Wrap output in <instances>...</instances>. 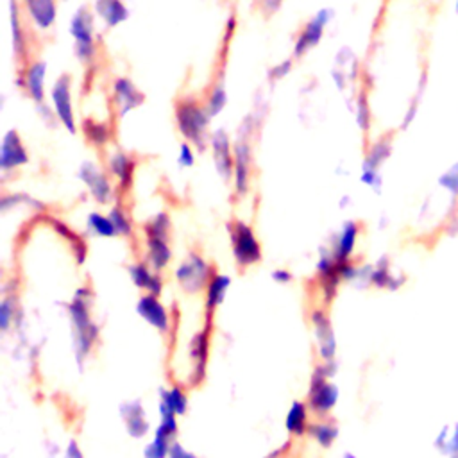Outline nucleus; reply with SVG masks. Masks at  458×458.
<instances>
[{
	"label": "nucleus",
	"instance_id": "2eb2a0df",
	"mask_svg": "<svg viewBox=\"0 0 458 458\" xmlns=\"http://www.w3.org/2000/svg\"><path fill=\"white\" fill-rule=\"evenodd\" d=\"M209 147H211L213 165H215L216 174L224 181H229L233 177V170H234V148L231 147L227 131L218 127L209 138Z\"/></svg>",
	"mask_w": 458,
	"mask_h": 458
},
{
	"label": "nucleus",
	"instance_id": "bb28decb",
	"mask_svg": "<svg viewBox=\"0 0 458 458\" xmlns=\"http://www.w3.org/2000/svg\"><path fill=\"white\" fill-rule=\"evenodd\" d=\"M188 410V395L179 385H172L168 388L159 390V415H175L181 417Z\"/></svg>",
	"mask_w": 458,
	"mask_h": 458
},
{
	"label": "nucleus",
	"instance_id": "0eeeda50",
	"mask_svg": "<svg viewBox=\"0 0 458 458\" xmlns=\"http://www.w3.org/2000/svg\"><path fill=\"white\" fill-rule=\"evenodd\" d=\"M213 274L215 272L211 263L195 250H190L188 256L174 270L175 281L186 293H199L200 290H206Z\"/></svg>",
	"mask_w": 458,
	"mask_h": 458
},
{
	"label": "nucleus",
	"instance_id": "f257e3e1",
	"mask_svg": "<svg viewBox=\"0 0 458 458\" xmlns=\"http://www.w3.org/2000/svg\"><path fill=\"white\" fill-rule=\"evenodd\" d=\"M91 304L93 293L88 286L75 290L73 299L68 302V317L72 326V345L75 361L82 367L88 360L97 338H98V326L91 318Z\"/></svg>",
	"mask_w": 458,
	"mask_h": 458
},
{
	"label": "nucleus",
	"instance_id": "8fccbe9b",
	"mask_svg": "<svg viewBox=\"0 0 458 458\" xmlns=\"http://www.w3.org/2000/svg\"><path fill=\"white\" fill-rule=\"evenodd\" d=\"M186 454H188V451L179 442H174L170 447L168 458H186Z\"/></svg>",
	"mask_w": 458,
	"mask_h": 458
},
{
	"label": "nucleus",
	"instance_id": "c9c22d12",
	"mask_svg": "<svg viewBox=\"0 0 458 458\" xmlns=\"http://www.w3.org/2000/svg\"><path fill=\"white\" fill-rule=\"evenodd\" d=\"M225 104H227V91H225L224 81H215L204 102L209 118H216L224 111Z\"/></svg>",
	"mask_w": 458,
	"mask_h": 458
},
{
	"label": "nucleus",
	"instance_id": "9d476101",
	"mask_svg": "<svg viewBox=\"0 0 458 458\" xmlns=\"http://www.w3.org/2000/svg\"><path fill=\"white\" fill-rule=\"evenodd\" d=\"M77 177L98 204H107L113 200L116 193V186H113L109 175L97 163L93 161L81 163L77 170Z\"/></svg>",
	"mask_w": 458,
	"mask_h": 458
},
{
	"label": "nucleus",
	"instance_id": "cd10ccee",
	"mask_svg": "<svg viewBox=\"0 0 458 458\" xmlns=\"http://www.w3.org/2000/svg\"><path fill=\"white\" fill-rule=\"evenodd\" d=\"M93 11L107 29L118 27L129 20V9L122 0H95Z\"/></svg>",
	"mask_w": 458,
	"mask_h": 458
},
{
	"label": "nucleus",
	"instance_id": "6e6552de",
	"mask_svg": "<svg viewBox=\"0 0 458 458\" xmlns=\"http://www.w3.org/2000/svg\"><path fill=\"white\" fill-rule=\"evenodd\" d=\"M50 104L54 116L63 123V127L70 132H77L73 106H72V77L68 73H61L50 89Z\"/></svg>",
	"mask_w": 458,
	"mask_h": 458
},
{
	"label": "nucleus",
	"instance_id": "2f4dec72",
	"mask_svg": "<svg viewBox=\"0 0 458 458\" xmlns=\"http://www.w3.org/2000/svg\"><path fill=\"white\" fill-rule=\"evenodd\" d=\"M428 88V72H420L419 75V81H417V88H415V93L413 97L410 98L406 109H404V114L401 118V123H399V129L401 131H408L411 127V123L417 120V114H419V109H420V104H422V97H424V91Z\"/></svg>",
	"mask_w": 458,
	"mask_h": 458
},
{
	"label": "nucleus",
	"instance_id": "37998d69",
	"mask_svg": "<svg viewBox=\"0 0 458 458\" xmlns=\"http://www.w3.org/2000/svg\"><path fill=\"white\" fill-rule=\"evenodd\" d=\"M360 182L372 190L374 193H381L383 190V175L381 170H361L360 172Z\"/></svg>",
	"mask_w": 458,
	"mask_h": 458
},
{
	"label": "nucleus",
	"instance_id": "e433bc0d",
	"mask_svg": "<svg viewBox=\"0 0 458 458\" xmlns=\"http://www.w3.org/2000/svg\"><path fill=\"white\" fill-rule=\"evenodd\" d=\"M86 225H88V231L95 236H100V238H114L118 236L116 234V229L109 218V215H104V213H98V211H91L86 218Z\"/></svg>",
	"mask_w": 458,
	"mask_h": 458
},
{
	"label": "nucleus",
	"instance_id": "09e8293b",
	"mask_svg": "<svg viewBox=\"0 0 458 458\" xmlns=\"http://www.w3.org/2000/svg\"><path fill=\"white\" fill-rule=\"evenodd\" d=\"M283 0H259V7L265 14H274L281 7Z\"/></svg>",
	"mask_w": 458,
	"mask_h": 458
},
{
	"label": "nucleus",
	"instance_id": "6ab92c4d",
	"mask_svg": "<svg viewBox=\"0 0 458 458\" xmlns=\"http://www.w3.org/2000/svg\"><path fill=\"white\" fill-rule=\"evenodd\" d=\"M113 102L118 109V116H125L145 102V95L138 89V86L129 77H116L113 81Z\"/></svg>",
	"mask_w": 458,
	"mask_h": 458
},
{
	"label": "nucleus",
	"instance_id": "7c9ffc66",
	"mask_svg": "<svg viewBox=\"0 0 458 458\" xmlns=\"http://www.w3.org/2000/svg\"><path fill=\"white\" fill-rule=\"evenodd\" d=\"M231 286V277L220 272H215L206 286V311L211 315L224 301Z\"/></svg>",
	"mask_w": 458,
	"mask_h": 458
},
{
	"label": "nucleus",
	"instance_id": "b1692460",
	"mask_svg": "<svg viewBox=\"0 0 458 458\" xmlns=\"http://www.w3.org/2000/svg\"><path fill=\"white\" fill-rule=\"evenodd\" d=\"M358 236H360V224L354 220H345L333 242V247H331L336 261L352 259Z\"/></svg>",
	"mask_w": 458,
	"mask_h": 458
},
{
	"label": "nucleus",
	"instance_id": "603ef678",
	"mask_svg": "<svg viewBox=\"0 0 458 458\" xmlns=\"http://www.w3.org/2000/svg\"><path fill=\"white\" fill-rule=\"evenodd\" d=\"M186 458H199V456H197V454H193V453H190V451H188V454H186Z\"/></svg>",
	"mask_w": 458,
	"mask_h": 458
},
{
	"label": "nucleus",
	"instance_id": "c756f323",
	"mask_svg": "<svg viewBox=\"0 0 458 458\" xmlns=\"http://www.w3.org/2000/svg\"><path fill=\"white\" fill-rule=\"evenodd\" d=\"M9 18H11V36H13V52L18 61H21L27 54V32L23 29V21L20 16L18 0H9Z\"/></svg>",
	"mask_w": 458,
	"mask_h": 458
},
{
	"label": "nucleus",
	"instance_id": "aec40b11",
	"mask_svg": "<svg viewBox=\"0 0 458 458\" xmlns=\"http://www.w3.org/2000/svg\"><path fill=\"white\" fill-rule=\"evenodd\" d=\"M367 284H372L379 290H397L404 284L406 277L392 270L390 259L381 256L374 265H367Z\"/></svg>",
	"mask_w": 458,
	"mask_h": 458
},
{
	"label": "nucleus",
	"instance_id": "f3484780",
	"mask_svg": "<svg viewBox=\"0 0 458 458\" xmlns=\"http://www.w3.org/2000/svg\"><path fill=\"white\" fill-rule=\"evenodd\" d=\"M107 172L116 181V190L127 193L132 186L136 172V157L123 150H114L107 157Z\"/></svg>",
	"mask_w": 458,
	"mask_h": 458
},
{
	"label": "nucleus",
	"instance_id": "412c9836",
	"mask_svg": "<svg viewBox=\"0 0 458 458\" xmlns=\"http://www.w3.org/2000/svg\"><path fill=\"white\" fill-rule=\"evenodd\" d=\"M120 417L123 420V426H125V431L131 438H143L148 429H150V424L147 420V415H145V408L140 401H123L120 404Z\"/></svg>",
	"mask_w": 458,
	"mask_h": 458
},
{
	"label": "nucleus",
	"instance_id": "473e14b6",
	"mask_svg": "<svg viewBox=\"0 0 458 458\" xmlns=\"http://www.w3.org/2000/svg\"><path fill=\"white\" fill-rule=\"evenodd\" d=\"M338 426L333 420H327L324 417H320L318 420L311 422L308 428V435L322 447V449H329L335 440L338 438Z\"/></svg>",
	"mask_w": 458,
	"mask_h": 458
},
{
	"label": "nucleus",
	"instance_id": "3c124183",
	"mask_svg": "<svg viewBox=\"0 0 458 458\" xmlns=\"http://www.w3.org/2000/svg\"><path fill=\"white\" fill-rule=\"evenodd\" d=\"M342 458H358V456H356V454H352V453H349V451H347V453H344V456H342Z\"/></svg>",
	"mask_w": 458,
	"mask_h": 458
},
{
	"label": "nucleus",
	"instance_id": "4468645a",
	"mask_svg": "<svg viewBox=\"0 0 458 458\" xmlns=\"http://www.w3.org/2000/svg\"><path fill=\"white\" fill-rule=\"evenodd\" d=\"M136 313L143 318L148 326L157 329L159 333L166 335L172 327V317L166 306L159 301V295L143 293L136 302Z\"/></svg>",
	"mask_w": 458,
	"mask_h": 458
},
{
	"label": "nucleus",
	"instance_id": "4be33fe9",
	"mask_svg": "<svg viewBox=\"0 0 458 458\" xmlns=\"http://www.w3.org/2000/svg\"><path fill=\"white\" fill-rule=\"evenodd\" d=\"M129 277L132 281V284L140 290H143L145 293H152V295H161L163 292V279L159 276V272H156L147 261H136L131 263L127 267Z\"/></svg>",
	"mask_w": 458,
	"mask_h": 458
},
{
	"label": "nucleus",
	"instance_id": "1a4fd4ad",
	"mask_svg": "<svg viewBox=\"0 0 458 458\" xmlns=\"http://www.w3.org/2000/svg\"><path fill=\"white\" fill-rule=\"evenodd\" d=\"M333 16H335L333 9L322 7L306 21V25L299 30L295 43H293V57L295 59L306 55L311 48H315L320 43V39L324 36V29L333 20Z\"/></svg>",
	"mask_w": 458,
	"mask_h": 458
},
{
	"label": "nucleus",
	"instance_id": "a211bd4d",
	"mask_svg": "<svg viewBox=\"0 0 458 458\" xmlns=\"http://www.w3.org/2000/svg\"><path fill=\"white\" fill-rule=\"evenodd\" d=\"M20 77L16 84L20 88H25L27 95L34 100L36 106L45 104V79H47V63L45 61H34L25 66L23 72H18Z\"/></svg>",
	"mask_w": 458,
	"mask_h": 458
},
{
	"label": "nucleus",
	"instance_id": "39448f33",
	"mask_svg": "<svg viewBox=\"0 0 458 458\" xmlns=\"http://www.w3.org/2000/svg\"><path fill=\"white\" fill-rule=\"evenodd\" d=\"M70 36L73 38V50L86 68H89L97 59V36H95V23L93 13L82 5L75 11L70 20Z\"/></svg>",
	"mask_w": 458,
	"mask_h": 458
},
{
	"label": "nucleus",
	"instance_id": "a18cd8bd",
	"mask_svg": "<svg viewBox=\"0 0 458 458\" xmlns=\"http://www.w3.org/2000/svg\"><path fill=\"white\" fill-rule=\"evenodd\" d=\"M292 64H293L292 59H283V61L276 63V64L268 70V79H270V81H279V79L286 77V75L290 73V70H292Z\"/></svg>",
	"mask_w": 458,
	"mask_h": 458
},
{
	"label": "nucleus",
	"instance_id": "f704fd0d",
	"mask_svg": "<svg viewBox=\"0 0 458 458\" xmlns=\"http://www.w3.org/2000/svg\"><path fill=\"white\" fill-rule=\"evenodd\" d=\"M435 447L444 454V456H453L458 454V422L444 426L437 438H435Z\"/></svg>",
	"mask_w": 458,
	"mask_h": 458
},
{
	"label": "nucleus",
	"instance_id": "393cba45",
	"mask_svg": "<svg viewBox=\"0 0 458 458\" xmlns=\"http://www.w3.org/2000/svg\"><path fill=\"white\" fill-rule=\"evenodd\" d=\"M27 16L36 29L47 30L54 25L57 16V0H21Z\"/></svg>",
	"mask_w": 458,
	"mask_h": 458
},
{
	"label": "nucleus",
	"instance_id": "7ed1b4c3",
	"mask_svg": "<svg viewBox=\"0 0 458 458\" xmlns=\"http://www.w3.org/2000/svg\"><path fill=\"white\" fill-rule=\"evenodd\" d=\"M170 216L161 211L156 213L148 222L143 225L145 234V261L156 270L161 272L168 267L172 259V249H170Z\"/></svg>",
	"mask_w": 458,
	"mask_h": 458
},
{
	"label": "nucleus",
	"instance_id": "f8f14e48",
	"mask_svg": "<svg viewBox=\"0 0 458 458\" xmlns=\"http://www.w3.org/2000/svg\"><path fill=\"white\" fill-rule=\"evenodd\" d=\"M315 274L324 302H331L338 290V284L342 283V277L338 274V261L331 249H320V256L315 265Z\"/></svg>",
	"mask_w": 458,
	"mask_h": 458
},
{
	"label": "nucleus",
	"instance_id": "58836bf2",
	"mask_svg": "<svg viewBox=\"0 0 458 458\" xmlns=\"http://www.w3.org/2000/svg\"><path fill=\"white\" fill-rule=\"evenodd\" d=\"M437 186L442 190L447 197L458 200V159L451 163L438 177H437Z\"/></svg>",
	"mask_w": 458,
	"mask_h": 458
},
{
	"label": "nucleus",
	"instance_id": "c03bdc74",
	"mask_svg": "<svg viewBox=\"0 0 458 458\" xmlns=\"http://www.w3.org/2000/svg\"><path fill=\"white\" fill-rule=\"evenodd\" d=\"M177 165L181 168H191L195 165V150L190 141H182L177 150Z\"/></svg>",
	"mask_w": 458,
	"mask_h": 458
},
{
	"label": "nucleus",
	"instance_id": "5fc2aeb1",
	"mask_svg": "<svg viewBox=\"0 0 458 458\" xmlns=\"http://www.w3.org/2000/svg\"><path fill=\"white\" fill-rule=\"evenodd\" d=\"M447 458H458V454H453V456H447Z\"/></svg>",
	"mask_w": 458,
	"mask_h": 458
},
{
	"label": "nucleus",
	"instance_id": "ddd939ff",
	"mask_svg": "<svg viewBox=\"0 0 458 458\" xmlns=\"http://www.w3.org/2000/svg\"><path fill=\"white\" fill-rule=\"evenodd\" d=\"M250 166H252V150L249 143V129L243 136L238 138L234 143V170H233V181H234V193L236 197H243L249 191L250 182Z\"/></svg>",
	"mask_w": 458,
	"mask_h": 458
},
{
	"label": "nucleus",
	"instance_id": "a878e982",
	"mask_svg": "<svg viewBox=\"0 0 458 458\" xmlns=\"http://www.w3.org/2000/svg\"><path fill=\"white\" fill-rule=\"evenodd\" d=\"M392 150H394L392 134L379 136L367 148L363 161H361V170H381V166L390 159Z\"/></svg>",
	"mask_w": 458,
	"mask_h": 458
},
{
	"label": "nucleus",
	"instance_id": "9b49d317",
	"mask_svg": "<svg viewBox=\"0 0 458 458\" xmlns=\"http://www.w3.org/2000/svg\"><path fill=\"white\" fill-rule=\"evenodd\" d=\"M313 326V336L317 342V352L322 361H335L336 356V336L327 313L322 308H313L310 313Z\"/></svg>",
	"mask_w": 458,
	"mask_h": 458
},
{
	"label": "nucleus",
	"instance_id": "49530a36",
	"mask_svg": "<svg viewBox=\"0 0 458 458\" xmlns=\"http://www.w3.org/2000/svg\"><path fill=\"white\" fill-rule=\"evenodd\" d=\"M270 277L276 284H290L293 281V274L288 268H276L272 270Z\"/></svg>",
	"mask_w": 458,
	"mask_h": 458
},
{
	"label": "nucleus",
	"instance_id": "5701e85b",
	"mask_svg": "<svg viewBox=\"0 0 458 458\" xmlns=\"http://www.w3.org/2000/svg\"><path fill=\"white\" fill-rule=\"evenodd\" d=\"M208 351H209V329L199 331L190 342V360L193 363L191 369V385H197L204 379L206 365H208Z\"/></svg>",
	"mask_w": 458,
	"mask_h": 458
},
{
	"label": "nucleus",
	"instance_id": "423d86ee",
	"mask_svg": "<svg viewBox=\"0 0 458 458\" xmlns=\"http://www.w3.org/2000/svg\"><path fill=\"white\" fill-rule=\"evenodd\" d=\"M227 233L231 238L233 258L240 268H249L261 261V243L249 224L243 220H233L227 225Z\"/></svg>",
	"mask_w": 458,
	"mask_h": 458
},
{
	"label": "nucleus",
	"instance_id": "f03ea898",
	"mask_svg": "<svg viewBox=\"0 0 458 458\" xmlns=\"http://www.w3.org/2000/svg\"><path fill=\"white\" fill-rule=\"evenodd\" d=\"M174 113L177 131L184 141H190L202 150L206 147L208 127L211 122L206 106L200 104L195 97H182L175 100Z\"/></svg>",
	"mask_w": 458,
	"mask_h": 458
},
{
	"label": "nucleus",
	"instance_id": "864d4df0",
	"mask_svg": "<svg viewBox=\"0 0 458 458\" xmlns=\"http://www.w3.org/2000/svg\"><path fill=\"white\" fill-rule=\"evenodd\" d=\"M454 13H456V16H458V0H454Z\"/></svg>",
	"mask_w": 458,
	"mask_h": 458
},
{
	"label": "nucleus",
	"instance_id": "c85d7f7f",
	"mask_svg": "<svg viewBox=\"0 0 458 458\" xmlns=\"http://www.w3.org/2000/svg\"><path fill=\"white\" fill-rule=\"evenodd\" d=\"M310 406L304 401H293L284 417V428L292 437H302L310 428Z\"/></svg>",
	"mask_w": 458,
	"mask_h": 458
},
{
	"label": "nucleus",
	"instance_id": "72a5a7b5",
	"mask_svg": "<svg viewBox=\"0 0 458 458\" xmlns=\"http://www.w3.org/2000/svg\"><path fill=\"white\" fill-rule=\"evenodd\" d=\"M82 132H84V138L89 141V145H93L97 148L106 147L111 140L109 125L104 122L93 120V118H86L82 122Z\"/></svg>",
	"mask_w": 458,
	"mask_h": 458
},
{
	"label": "nucleus",
	"instance_id": "20e7f679",
	"mask_svg": "<svg viewBox=\"0 0 458 458\" xmlns=\"http://www.w3.org/2000/svg\"><path fill=\"white\" fill-rule=\"evenodd\" d=\"M336 367L335 361H322L313 369L308 390V406L318 417H327L338 403V386L331 379Z\"/></svg>",
	"mask_w": 458,
	"mask_h": 458
},
{
	"label": "nucleus",
	"instance_id": "ea45409f",
	"mask_svg": "<svg viewBox=\"0 0 458 458\" xmlns=\"http://www.w3.org/2000/svg\"><path fill=\"white\" fill-rule=\"evenodd\" d=\"M174 442L175 440L154 431L152 440L143 449V458H168V453Z\"/></svg>",
	"mask_w": 458,
	"mask_h": 458
},
{
	"label": "nucleus",
	"instance_id": "a19ab883",
	"mask_svg": "<svg viewBox=\"0 0 458 458\" xmlns=\"http://www.w3.org/2000/svg\"><path fill=\"white\" fill-rule=\"evenodd\" d=\"M107 215H109V218H111L118 236H125L127 238V236L132 234V222H131V218H129V215H127V211H125V208L122 204L116 202L114 206H111Z\"/></svg>",
	"mask_w": 458,
	"mask_h": 458
},
{
	"label": "nucleus",
	"instance_id": "79ce46f5",
	"mask_svg": "<svg viewBox=\"0 0 458 458\" xmlns=\"http://www.w3.org/2000/svg\"><path fill=\"white\" fill-rule=\"evenodd\" d=\"M16 317V297L14 295H4L0 302V327L2 331H7L9 326L14 322Z\"/></svg>",
	"mask_w": 458,
	"mask_h": 458
},
{
	"label": "nucleus",
	"instance_id": "4c0bfd02",
	"mask_svg": "<svg viewBox=\"0 0 458 458\" xmlns=\"http://www.w3.org/2000/svg\"><path fill=\"white\" fill-rule=\"evenodd\" d=\"M354 120L356 125L361 132H369L370 123H372V111H370V104H369V95L365 89H360L356 93L354 98Z\"/></svg>",
	"mask_w": 458,
	"mask_h": 458
},
{
	"label": "nucleus",
	"instance_id": "dca6fc26",
	"mask_svg": "<svg viewBox=\"0 0 458 458\" xmlns=\"http://www.w3.org/2000/svg\"><path fill=\"white\" fill-rule=\"evenodd\" d=\"M29 163V152L23 145V140L16 129H9L0 145V170L4 174L20 168Z\"/></svg>",
	"mask_w": 458,
	"mask_h": 458
},
{
	"label": "nucleus",
	"instance_id": "de8ad7c7",
	"mask_svg": "<svg viewBox=\"0 0 458 458\" xmlns=\"http://www.w3.org/2000/svg\"><path fill=\"white\" fill-rule=\"evenodd\" d=\"M63 458H84V453H82V449L79 447V444H77V440H70L68 444H66V449H64V456Z\"/></svg>",
	"mask_w": 458,
	"mask_h": 458
}]
</instances>
